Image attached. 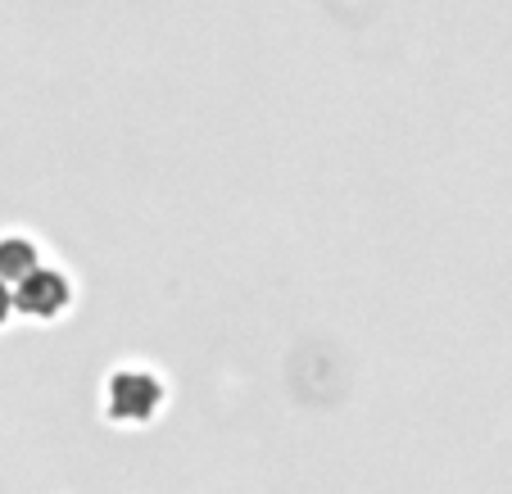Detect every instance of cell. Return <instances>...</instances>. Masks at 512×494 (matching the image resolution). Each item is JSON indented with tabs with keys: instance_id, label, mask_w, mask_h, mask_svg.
Here are the masks:
<instances>
[{
	"instance_id": "cell-1",
	"label": "cell",
	"mask_w": 512,
	"mask_h": 494,
	"mask_svg": "<svg viewBox=\"0 0 512 494\" xmlns=\"http://www.w3.org/2000/svg\"><path fill=\"white\" fill-rule=\"evenodd\" d=\"M159 404V381L150 372H118L109 381V408L118 417H145Z\"/></svg>"
},
{
	"instance_id": "cell-2",
	"label": "cell",
	"mask_w": 512,
	"mask_h": 494,
	"mask_svg": "<svg viewBox=\"0 0 512 494\" xmlns=\"http://www.w3.org/2000/svg\"><path fill=\"white\" fill-rule=\"evenodd\" d=\"M64 304H68V281H64V272H55V268H32L28 277H23V286H19V309L50 318V313H59Z\"/></svg>"
},
{
	"instance_id": "cell-3",
	"label": "cell",
	"mask_w": 512,
	"mask_h": 494,
	"mask_svg": "<svg viewBox=\"0 0 512 494\" xmlns=\"http://www.w3.org/2000/svg\"><path fill=\"white\" fill-rule=\"evenodd\" d=\"M32 263H37V250L23 236H5L0 241V277H28Z\"/></svg>"
},
{
	"instance_id": "cell-4",
	"label": "cell",
	"mask_w": 512,
	"mask_h": 494,
	"mask_svg": "<svg viewBox=\"0 0 512 494\" xmlns=\"http://www.w3.org/2000/svg\"><path fill=\"white\" fill-rule=\"evenodd\" d=\"M10 291H5V281H0V322H5V313H10Z\"/></svg>"
}]
</instances>
